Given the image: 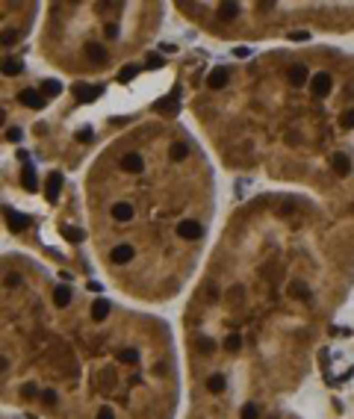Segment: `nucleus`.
<instances>
[{
	"instance_id": "27",
	"label": "nucleus",
	"mask_w": 354,
	"mask_h": 419,
	"mask_svg": "<svg viewBox=\"0 0 354 419\" xmlns=\"http://www.w3.org/2000/svg\"><path fill=\"white\" fill-rule=\"evenodd\" d=\"M225 346H227V352H239V346H242V337L239 334H230L225 340Z\"/></svg>"
},
{
	"instance_id": "11",
	"label": "nucleus",
	"mask_w": 354,
	"mask_h": 419,
	"mask_svg": "<svg viewBox=\"0 0 354 419\" xmlns=\"http://www.w3.org/2000/svg\"><path fill=\"white\" fill-rule=\"evenodd\" d=\"M227 80H230V71H227V68H216V71L207 77V86H210V89H225Z\"/></svg>"
},
{
	"instance_id": "26",
	"label": "nucleus",
	"mask_w": 354,
	"mask_h": 419,
	"mask_svg": "<svg viewBox=\"0 0 354 419\" xmlns=\"http://www.w3.org/2000/svg\"><path fill=\"white\" fill-rule=\"evenodd\" d=\"M168 154H171V160L177 162V160H183V157H186V154H189V148H186V145H183V142H174V145H171V151H168Z\"/></svg>"
},
{
	"instance_id": "6",
	"label": "nucleus",
	"mask_w": 354,
	"mask_h": 419,
	"mask_svg": "<svg viewBox=\"0 0 354 419\" xmlns=\"http://www.w3.org/2000/svg\"><path fill=\"white\" fill-rule=\"evenodd\" d=\"M100 92H103V86H74V95H77V100H83V103H92V100H97L100 97Z\"/></svg>"
},
{
	"instance_id": "38",
	"label": "nucleus",
	"mask_w": 354,
	"mask_h": 419,
	"mask_svg": "<svg viewBox=\"0 0 354 419\" xmlns=\"http://www.w3.org/2000/svg\"><path fill=\"white\" fill-rule=\"evenodd\" d=\"M97 419H115L112 408H100V411H97Z\"/></svg>"
},
{
	"instance_id": "16",
	"label": "nucleus",
	"mask_w": 354,
	"mask_h": 419,
	"mask_svg": "<svg viewBox=\"0 0 354 419\" xmlns=\"http://www.w3.org/2000/svg\"><path fill=\"white\" fill-rule=\"evenodd\" d=\"M109 260H112V263H118V266H124V263L133 260V248H130V245H118V248H112Z\"/></svg>"
},
{
	"instance_id": "20",
	"label": "nucleus",
	"mask_w": 354,
	"mask_h": 419,
	"mask_svg": "<svg viewBox=\"0 0 354 419\" xmlns=\"http://www.w3.org/2000/svg\"><path fill=\"white\" fill-rule=\"evenodd\" d=\"M59 92H62L59 80H44V83H41V95L44 97H53V95H59Z\"/></svg>"
},
{
	"instance_id": "9",
	"label": "nucleus",
	"mask_w": 354,
	"mask_h": 419,
	"mask_svg": "<svg viewBox=\"0 0 354 419\" xmlns=\"http://www.w3.org/2000/svg\"><path fill=\"white\" fill-rule=\"evenodd\" d=\"M6 225L12 230H24V227H30V216H24L18 210H6Z\"/></svg>"
},
{
	"instance_id": "17",
	"label": "nucleus",
	"mask_w": 354,
	"mask_h": 419,
	"mask_svg": "<svg viewBox=\"0 0 354 419\" xmlns=\"http://www.w3.org/2000/svg\"><path fill=\"white\" fill-rule=\"evenodd\" d=\"M290 83L292 86H304L307 83V68L304 65H292L290 68Z\"/></svg>"
},
{
	"instance_id": "30",
	"label": "nucleus",
	"mask_w": 354,
	"mask_h": 419,
	"mask_svg": "<svg viewBox=\"0 0 354 419\" xmlns=\"http://www.w3.org/2000/svg\"><path fill=\"white\" fill-rule=\"evenodd\" d=\"M198 349H201V352H204V355H213V352H216V343H213V340H207V337H204V340H201V343H198Z\"/></svg>"
},
{
	"instance_id": "23",
	"label": "nucleus",
	"mask_w": 354,
	"mask_h": 419,
	"mask_svg": "<svg viewBox=\"0 0 354 419\" xmlns=\"http://www.w3.org/2000/svg\"><path fill=\"white\" fill-rule=\"evenodd\" d=\"M62 236L65 239H68V242H83V230H80V227H62Z\"/></svg>"
},
{
	"instance_id": "13",
	"label": "nucleus",
	"mask_w": 354,
	"mask_h": 419,
	"mask_svg": "<svg viewBox=\"0 0 354 419\" xmlns=\"http://www.w3.org/2000/svg\"><path fill=\"white\" fill-rule=\"evenodd\" d=\"M106 316H109V301L106 298H95L92 301V319L95 322H106Z\"/></svg>"
},
{
	"instance_id": "7",
	"label": "nucleus",
	"mask_w": 354,
	"mask_h": 419,
	"mask_svg": "<svg viewBox=\"0 0 354 419\" xmlns=\"http://www.w3.org/2000/svg\"><path fill=\"white\" fill-rule=\"evenodd\" d=\"M86 59L89 62H95V65H100V62H106V47L103 44H97V41H86Z\"/></svg>"
},
{
	"instance_id": "39",
	"label": "nucleus",
	"mask_w": 354,
	"mask_h": 419,
	"mask_svg": "<svg viewBox=\"0 0 354 419\" xmlns=\"http://www.w3.org/2000/svg\"><path fill=\"white\" fill-rule=\"evenodd\" d=\"M77 142H92V130H80L77 133Z\"/></svg>"
},
{
	"instance_id": "28",
	"label": "nucleus",
	"mask_w": 354,
	"mask_h": 419,
	"mask_svg": "<svg viewBox=\"0 0 354 419\" xmlns=\"http://www.w3.org/2000/svg\"><path fill=\"white\" fill-rule=\"evenodd\" d=\"M340 127H346V130L354 127V109H349V112H343V115H340Z\"/></svg>"
},
{
	"instance_id": "15",
	"label": "nucleus",
	"mask_w": 354,
	"mask_h": 419,
	"mask_svg": "<svg viewBox=\"0 0 354 419\" xmlns=\"http://www.w3.org/2000/svg\"><path fill=\"white\" fill-rule=\"evenodd\" d=\"M121 168H124V171H130V174H139V171L145 168V160H142L139 154H127V157L121 160Z\"/></svg>"
},
{
	"instance_id": "4",
	"label": "nucleus",
	"mask_w": 354,
	"mask_h": 419,
	"mask_svg": "<svg viewBox=\"0 0 354 419\" xmlns=\"http://www.w3.org/2000/svg\"><path fill=\"white\" fill-rule=\"evenodd\" d=\"M154 109H157L160 115H174V112L180 109V95L174 92V95H168V97H160V100L154 103Z\"/></svg>"
},
{
	"instance_id": "1",
	"label": "nucleus",
	"mask_w": 354,
	"mask_h": 419,
	"mask_svg": "<svg viewBox=\"0 0 354 419\" xmlns=\"http://www.w3.org/2000/svg\"><path fill=\"white\" fill-rule=\"evenodd\" d=\"M201 233H204V227L192 222V219H186V222H180L177 225V236L180 239H186V242H195V239H201Z\"/></svg>"
},
{
	"instance_id": "8",
	"label": "nucleus",
	"mask_w": 354,
	"mask_h": 419,
	"mask_svg": "<svg viewBox=\"0 0 354 419\" xmlns=\"http://www.w3.org/2000/svg\"><path fill=\"white\" fill-rule=\"evenodd\" d=\"M21 186H24L27 192H35V189H38V180H35V168H32V162H30V160L24 162V168H21Z\"/></svg>"
},
{
	"instance_id": "12",
	"label": "nucleus",
	"mask_w": 354,
	"mask_h": 419,
	"mask_svg": "<svg viewBox=\"0 0 354 419\" xmlns=\"http://www.w3.org/2000/svg\"><path fill=\"white\" fill-rule=\"evenodd\" d=\"M0 71L6 77H18L24 71V65H21V59H15V56H6V59H0Z\"/></svg>"
},
{
	"instance_id": "31",
	"label": "nucleus",
	"mask_w": 354,
	"mask_h": 419,
	"mask_svg": "<svg viewBox=\"0 0 354 419\" xmlns=\"http://www.w3.org/2000/svg\"><path fill=\"white\" fill-rule=\"evenodd\" d=\"M21 396H24V399H35V396H38V387H35V384H24V387H21Z\"/></svg>"
},
{
	"instance_id": "3",
	"label": "nucleus",
	"mask_w": 354,
	"mask_h": 419,
	"mask_svg": "<svg viewBox=\"0 0 354 419\" xmlns=\"http://www.w3.org/2000/svg\"><path fill=\"white\" fill-rule=\"evenodd\" d=\"M59 192H62V174H59V171H50V174H47V183H44V198L53 204V201L59 198Z\"/></svg>"
},
{
	"instance_id": "43",
	"label": "nucleus",
	"mask_w": 354,
	"mask_h": 419,
	"mask_svg": "<svg viewBox=\"0 0 354 419\" xmlns=\"http://www.w3.org/2000/svg\"><path fill=\"white\" fill-rule=\"evenodd\" d=\"M233 56H239V59H245V56H248V47H236V50H233Z\"/></svg>"
},
{
	"instance_id": "24",
	"label": "nucleus",
	"mask_w": 354,
	"mask_h": 419,
	"mask_svg": "<svg viewBox=\"0 0 354 419\" xmlns=\"http://www.w3.org/2000/svg\"><path fill=\"white\" fill-rule=\"evenodd\" d=\"M118 360L133 366V363H139V352H136V349H121V352H118Z\"/></svg>"
},
{
	"instance_id": "22",
	"label": "nucleus",
	"mask_w": 354,
	"mask_h": 419,
	"mask_svg": "<svg viewBox=\"0 0 354 419\" xmlns=\"http://www.w3.org/2000/svg\"><path fill=\"white\" fill-rule=\"evenodd\" d=\"M207 390L210 393H222L225 390V375H210L207 378Z\"/></svg>"
},
{
	"instance_id": "44",
	"label": "nucleus",
	"mask_w": 354,
	"mask_h": 419,
	"mask_svg": "<svg viewBox=\"0 0 354 419\" xmlns=\"http://www.w3.org/2000/svg\"><path fill=\"white\" fill-rule=\"evenodd\" d=\"M3 121H6V115H3V109H0V124H3Z\"/></svg>"
},
{
	"instance_id": "42",
	"label": "nucleus",
	"mask_w": 354,
	"mask_h": 419,
	"mask_svg": "<svg viewBox=\"0 0 354 419\" xmlns=\"http://www.w3.org/2000/svg\"><path fill=\"white\" fill-rule=\"evenodd\" d=\"M3 372H9V357L0 355V375H3Z\"/></svg>"
},
{
	"instance_id": "32",
	"label": "nucleus",
	"mask_w": 354,
	"mask_h": 419,
	"mask_svg": "<svg viewBox=\"0 0 354 419\" xmlns=\"http://www.w3.org/2000/svg\"><path fill=\"white\" fill-rule=\"evenodd\" d=\"M41 402H44L47 408H53V405H56V393H53V390H44V393H41Z\"/></svg>"
},
{
	"instance_id": "41",
	"label": "nucleus",
	"mask_w": 354,
	"mask_h": 419,
	"mask_svg": "<svg viewBox=\"0 0 354 419\" xmlns=\"http://www.w3.org/2000/svg\"><path fill=\"white\" fill-rule=\"evenodd\" d=\"M3 284H6V287H18V284H21V278H18V275H9Z\"/></svg>"
},
{
	"instance_id": "36",
	"label": "nucleus",
	"mask_w": 354,
	"mask_h": 419,
	"mask_svg": "<svg viewBox=\"0 0 354 419\" xmlns=\"http://www.w3.org/2000/svg\"><path fill=\"white\" fill-rule=\"evenodd\" d=\"M21 136H24V133H21L18 127H12L9 133H6V139H9V142H21Z\"/></svg>"
},
{
	"instance_id": "2",
	"label": "nucleus",
	"mask_w": 354,
	"mask_h": 419,
	"mask_svg": "<svg viewBox=\"0 0 354 419\" xmlns=\"http://www.w3.org/2000/svg\"><path fill=\"white\" fill-rule=\"evenodd\" d=\"M18 100H21L24 106H30V109H44V103H47V97L41 95V92H35V89L18 92Z\"/></svg>"
},
{
	"instance_id": "18",
	"label": "nucleus",
	"mask_w": 354,
	"mask_h": 419,
	"mask_svg": "<svg viewBox=\"0 0 354 419\" xmlns=\"http://www.w3.org/2000/svg\"><path fill=\"white\" fill-rule=\"evenodd\" d=\"M334 171H337V174H349V171H352V160H349V157H346V154H334Z\"/></svg>"
},
{
	"instance_id": "5",
	"label": "nucleus",
	"mask_w": 354,
	"mask_h": 419,
	"mask_svg": "<svg viewBox=\"0 0 354 419\" xmlns=\"http://www.w3.org/2000/svg\"><path fill=\"white\" fill-rule=\"evenodd\" d=\"M310 92L316 97H325L328 92H331V74H325V71H319L313 80H310Z\"/></svg>"
},
{
	"instance_id": "35",
	"label": "nucleus",
	"mask_w": 354,
	"mask_h": 419,
	"mask_svg": "<svg viewBox=\"0 0 354 419\" xmlns=\"http://www.w3.org/2000/svg\"><path fill=\"white\" fill-rule=\"evenodd\" d=\"M290 38H292V41H307V38H310V32H304V30H295V32H290Z\"/></svg>"
},
{
	"instance_id": "21",
	"label": "nucleus",
	"mask_w": 354,
	"mask_h": 419,
	"mask_svg": "<svg viewBox=\"0 0 354 419\" xmlns=\"http://www.w3.org/2000/svg\"><path fill=\"white\" fill-rule=\"evenodd\" d=\"M219 12H222V18H225V21H233V18L239 15V3H222V6H219Z\"/></svg>"
},
{
	"instance_id": "25",
	"label": "nucleus",
	"mask_w": 354,
	"mask_h": 419,
	"mask_svg": "<svg viewBox=\"0 0 354 419\" xmlns=\"http://www.w3.org/2000/svg\"><path fill=\"white\" fill-rule=\"evenodd\" d=\"M136 74H139V68H136V65H124V68L118 71V83H130Z\"/></svg>"
},
{
	"instance_id": "19",
	"label": "nucleus",
	"mask_w": 354,
	"mask_h": 419,
	"mask_svg": "<svg viewBox=\"0 0 354 419\" xmlns=\"http://www.w3.org/2000/svg\"><path fill=\"white\" fill-rule=\"evenodd\" d=\"M53 304H56V307H68V304H71V290H68V287H56Z\"/></svg>"
},
{
	"instance_id": "29",
	"label": "nucleus",
	"mask_w": 354,
	"mask_h": 419,
	"mask_svg": "<svg viewBox=\"0 0 354 419\" xmlns=\"http://www.w3.org/2000/svg\"><path fill=\"white\" fill-rule=\"evenodd\" d=\"M15 41H18V32L15 30H6L0 35V44H3V47H9V44H15Z\"/></svg>"
},
{
	"instance_id": "40",
	"label": "nucleus",
	"mask_w": 354,
	"mask_h": 419,
	"mask_svg": "<svg viewBox=\"0 0 354 419\" xmlns=\"http://www.w3.org/2000/svg\"><path fill=\"white\" fill-rule=\"evenodd\" d=\"M106 35H109V38H115V35H118V24H106Z\"/></svg>"
},
{
	"instance_id": "10",
	"label": "nucleus",
	"mask_w": 354,
	"mask_h": 419,
	"mask_svg": "<svg viewBox=\"0 0 354 419\" xmlns=\"http://www.w3.org/2000/svg\"><path fill=\"white\" fill-rule=\"evenodd\" d=\"M287 292H290L292 298H298V301H310L313 298V292H310V287L304 281H292L290 287H287Z\"/></svg>"
},
{
	"instance_id": "33",
	"label": "nucleus",
	"mask_w": 354,
	"mask_h": 419,
	"mask_svg": "<svg viewBox=\"0 0 354 419\" xmlns=\"http://www.w3.org/2000/svg\"><path fill=\"white\" fill-rule=\"evenodd\" d=\"M227 298L236 304V301H242V287H230V292H227Z\"/></svg>"
},
{
	"instance_id": "34",
	"label": "nucleus",
	"mask_w": 354,
	"mask_h": 419,
	"mask_svg": "<svg viewBox=\"0 0 354 419\" xmlns=\"http://www.w3.org/2000/svg\"><path fill=\"white\" fill-rule=\"evenodd\" d=\"M242 419H257V408L254 405H245L242 408Z\"/></svg>"
},
{
	"instance_id": "14",
	"label": "nucleus",
	"mask_w": 354,
	"mask_h": 419,
	"mask_svg": "<svg viewBox=\"0 0 354 419\" xmlns=\"http://www.w3.org/2000/svg\"><path fill=\"white\" fill-rule=\"evenodd\" d=\"M112 219H115V222H130V219H133V207H130L127 201L112 204Z\"/></svg>"
},
{
	"instance_id": "37",
	"label": "nucleus",
	"mask_w": 354,
	"mask_h": 419,
	"mask_svg": "<svg viewBox=\"0 0 354 419\" xmlns=\"http://www.w3.org/2000/svg\"><path fill=\"white\" fill-rule=\"evenodd\" d=\"M148 65H151V68H160V65H165V62H162L160 53H151V56H148Z\"/></svg>"
}]
</instances>
